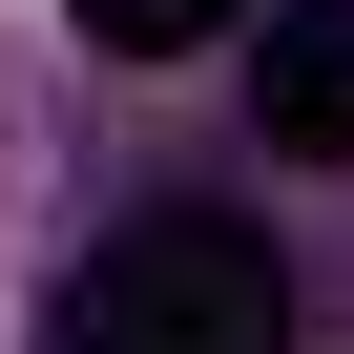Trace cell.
I'll use <instances>...</instances> for the list:
<instances>
[{"label": "cell", "instance_id": "obj_1", "mask_svg": "<svg viewBox=\"0 0 354 354\" xmlns=\"http://www.w3.org/2000/svg\"><path fill=\"white\" fill-rule=\"evenodd\" d=\"M42 354H292V271H271V230H230V209H146V230H104V250L63 271Z\"/></svg>", "mask_w": 354, "mask_h": 354}, {"label": "cell", "instance_id": "obj_2", "mask_svg": "<svg viewBox=\"0 0 354 354\" xmlns=\"http://www.w3.org/2000/svg\"><path fill=\"white\" fill-rule=\"evenodd\" d=\"M250 125L292 167H354V0H271V42H250Z\"/></svg>", "mask_w": 354, "mask_h": 354}, {"label": "cell", "instance_id": "obj_3", "mask_svg": "<svg viewBox=\"0 0 354 354\" xmlns=\"http://www.w3.org/2000/svg\"><path fill=\"white\" fill-rule=\"evenodd\" d=\"M230 21H250V0H84L104 63H188V42H230Z\"/></svg>", "mask_w": 354, "mask_h": 354}]
</instances>
